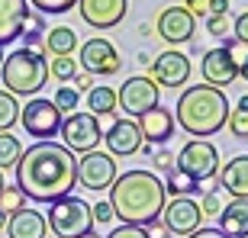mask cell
Here are the masks:
<instances>
[{"mask_svg": "<svg viewBox=\"0 0 248 238\" xmlns=\"http://www.w3.org/2000/svg\"><path fill=\"white\" fill-rule=\"evenodd\" d=\"M16 187L32 203H58L78 187V158L58 142H36L16 161Z\"/></svg>", "mask_w": 248, "mask_h": 238, "instance_id": "obj_1", "label": "cell"}, {"mask_svg": "<svg viewBox=\"0 0 248 238\" xmlns=\"http://www.w3.org/2000/svg\"><path fill=\"white\" fill-rule=\"evenodd\" d=\"M107 203L113 209V219H120L123 225L148 229L165 212V203H168L165 180H158L155 171H145V167L126 171L113 180Z\"/></svg>", "mask_w": 248, "mask_h": 238, "instance_id": "obj_2", "label": "cell"}, {"mask_svg": "<svg viewBox=\"0 0 248 238\" xmlns=\"http://www.w3.org/2000/svg\"><path fill=\"white\" fill-rule=\"evenodd\" d=\"M226 119H229V100L219 87H210V84L187 87L174 106V122H181V129L193 138L216 135L226 126Z\"/></svg>", "mask_w": 248, "mask_h": 238, "instance_id": "obj_3", "label": "cell"}, {"mask_svg": "<svg viewBox=\"0 0 248 238\" xmlns=\"http://www.w3.org/2000/svg\"><path fill=\"white\" fill-rule=\"evenodd\" d=\"M0 77L13 97H36L48 81V61L36 48H16L13 55L3 58Z\"/></svg>", "mask_w": 248, "mask_h": 238, "instance_id": "obj_4", "label": "cell"}, {"mask_svg": "<svg viewBox=\"0 0 248 238\" xmlns=\"http://www.w3.org/2000/svg\"><path fill=\"white\" fill-rule=\"evenodd\" d=\"M48 229L58 238H84L87 232H93V212L91 203H84L81 196H64V200L52 203V209L46 216Z\"/></svg>", "mask_w": 248, "mask_h": 238, "instance_id": "obj_5", "label": "cell"}, {"mask_svg": "<svg viewBox=\"0 0 248 238\" xmlns=\"http://www.w3.org/2000/svg\"><path fill=\"white\" fill-rule=\"evenodd\" d=\"M174 167L184 171L187 177H193V180L210 183L219 174V151H216V145L210 138H190L181 148V155H174Z\"/></svg>", "mask_w": 248, "mask_h": 238, "instance_id": "obj_6", "label": "cell"}, {"mask_svg": "<svg viewBox=\"0 0 248 238\" xmlns=\"http://www.w3.org/2000/svg\"><path fill=\"white\" fill-rule=\"evenodd\" d=\"M62 113L55 110L52 100L32 97L26 106H19V122L26 129V135L39 138V142H55V135L62 132Z\"/></svg>", "mask_w": 248, "mask_h": 238, "instance_id": "obj_7", "label": "cell"}, {"mask_svg": "<svg viewBox=\"0 0 248 238\" xmlns=\"http://www.w3.org/2000/svg\"><path fill=\"white\" fill-rule=\"evenodd\" d=\"M58 135L64 138V148L68 151H97V145L103 142V122L91 113H71V116L62 119V132Z\"/></svg>", "mask_w": 248, "mask_h": 238, "instance_id": "obj_8", "label": "cell"}, {"mask_svg": "<svg viewBox=\"0 0 248 238\" xmlns=\"http://www.w3.org/2000/svg\"><path fill=\"white\" fill-rule=\"evenodd\" d=\"M158 100H161V87H158L148 74H136V77H129L120 90H116V106L126 110L129 119L142 116V113H148V110H155Z\"/></svg>", "mask_w": 248, "mask_h": 238, "instance_id": "obj_9", "label": "cell"}, {"mask_svg": "<svg viewBox=\"0 0 248 238\" xmlns=\"http://www.w3.org/2000/svg\"><path fill=\"white\" fill-rule=\"evenodd\" d=\"M78 61H81L84 74H100V77H113L123 68V58L116 52V45L103 36L87 39L81 45V52H78Z\"/></svg>", "mask_w": 248, "mask_h": 238, "instance_id": "obj_10", "label": "cell"}, {"mask_svg": "<svg viewBox=\"0 0 248 238\" xmlns=\"http://www.w3.org/2000/svg\"><path fill=\"white\" fill-rule=\"evenodd\" d=\"M116 158L107 155V151H87V155L78 158V183L84 190H110L113 180H116Z\"/></svg>", "mask_w": 248, "mask_h": 238, "instance_id": "obj_11", "label": "cell"}, {"mask_svg": "<svg viewBox=\"0 0 248 238\" xmlns=\"http://www.w3.org/2000/svg\"><path fill=\"white\" fill-rule=\"evenodd\" d=\"M148 77L158 84V87H171V90H181L187 81H190V58L184 55V52H177V48H168V52H161V55L152 58V64H148Z\"/></svg>", "mask_w": 248, "mask_h": 238, "instance_id": "obj_12", "label": "cell"}, {"mask_svg": "<svg viewBox=\"0 0 248 238\" xmlns=\"http://www.w3.org/2000/svg\"><path fill=\"white\" fill-rule=\"evenodd\" d=\"M200 74H203V84L222 90V87L235 84V77H239V58H235V52L226 48V45L210 48V52L200 58Z\"/></svg>", "mask_w": 248, "mask_h": 238, "instance_id": "obj_13", "label": "cell"}, {"mask_svg": "<svg viewBox=\"0 0 248 238\" xmlns=\"http://www.w3.org/2000/svg\"><path fill=\"white\" fill-rule=\"evenodd\" d=\"M161 216H165L161 219L165 229L177 238H187L197 229H203V212L197 206V200H190V196H174L171 203H165V212Z\"/></svg>", "mask_w": 248, "mask_h": 238, "instance_id": "obj_14", "label": "cell"}, {"mask_svg": "<svg viewBox=\"0 0 248 238\" xmlns=\"http://www.w3.org/2000/svg\"><path fill=\"white\" fill-rule=\"evenodd\" d=\"M78 13L91 29H116L129 13V0H78Z\"/></svg>", "mask_w": 248, "mask_h": 238, "instance_id": "obj_15", "label": "cell"}, {"mask_svg": "<svg viewBox=\"0 0 248 238\" xmlns=\"http://www.w3.org/2000/svg\"><path fill=\"white\" fill-rule=\"evenodd\" d=\"M158 36L165 39L168 45H181V42H190L193 32H197V19L187 13L184 7H165L158 13Z\"/></svg>", "mask_w": 248, "mask_h": 238, "instance_id": "obj_16", "label": "cell"}, {"mask_svg": "<svg viewBox=\"0 0 248 238\" xmlns=\"http://www.w3.org/2000/svg\"><path fill=\"white\" fill-rule=\"evenodd\" d=\"M103 142H107V155L113 158H129L142 151V132L132 119H113L110 129L103 132Z\"/></svg>", "mask_w": 248, "mask_h": 238, "instance_id": "obj_17", "label": "cell"}, {"mask_svg": "<svg viewBox=\"0 0 248 238\" xmlns=\"http://www.w3.org/2000/svg\"><path fill=\"white\" fill-rule=\"evenodd\" d=\"M139 132H142V142H145V145H165L168 138L174 135V113L171 110H165V106H161V103H158L155 110H148V113H142V116H139Z\"/></svg>", "mask_w": 248, "mask_h": 238, "instance_id": "obj_18", "label": "cell"}, {"mask_svg": "<svg viewBox=\"0 0 248 238\" xmlns=\"http://www.w3.org/2000/svg\"><path fill=\"white\" fill-rule=\"evenodd\" d=\"M29 16L26 0H0V48L23 36V23Z\"/></svg>", "mask_w": 248, "mask_h": 238, "instance_id": "obj_19", "label": "cell"}, {"mask_svg": "<svg viewBox=\"0 0 248 238\" xmlns=\"http://www.w3.org/2000/svg\"><path fill=\"white\" fill-rule=\"evenodd\" d=\"M219 190H226L232 200H248V155H235L219 167Z\"/></svg>", "mask_w": 248, "mask_h": 238, "instance_id": "obj_20", "label": "cell"}, {"mask_svg": "<svg viewBox=\"0 0 248 238\" xmlns=\"http://www.w3.org/2000/svg\"><path fill=\"white\" fill-rule=\"evenodd\" d=\"M46 232H48L46 216L36 212V209H29V206L13 212L7 219V235L10 238H46Z\"/></svg>", "mask_w": 248, "mask_h": 238, "instance_id": "obj_21", "label": "cell"}, {"mask_svg": "<svg viewBox=\"0 0 248 238\" xmlns=\"http://www.w3.org/2000/svg\"><path fill=\"white\" fill-rule=\"evenodd\" d=\"M219 232L229 238H248V200H232L219 209Z\"/></svg>", "mask_w": 248, "mask_h": 238, "instance_id": "obj_22", "label": "cell"}, {"mask_svg": "<svg viewBox=\"0 0 248 238\" xmlns=\"http://www.w3.org/2000/svg\"><path fill=\"white\" fill-rule=\"evenodd\" d=\"M120 110L116 106V90H113L110 84H97L87 90V113L97 119H113V113Z\"/></svg>", "mask_w": 248, "mask_h": 238, "instance_id": "obj_23", "label": "cell"}, {"mask_svg": "<svg viewBox=\"0 0 248 238\" xmlns=\"http://www.w3.org/2000/svg\"><path fill=\"white\" fill-rule=\"evenodd\" d=\"M42 45L52 58H64V55H74L78 48V32L71 26H55V29H46V39Z\"/></svg>", "mask_w": 248, "mask_h": 238, "instance_id": "obj_24", "label": "cell"}, {"mask_svg": "<svg viewBox=\"0 0 248 238\" xmlns=\"http://www.w3.org/2000/svg\"><path fill=\"white\" fill-rule=\"evenodd\" d=\"M165 193H171V196H193V193H206V183L193 180V177H187L184 171H168L165 177Z\"/></svg>", "mask_w": 248, "mask_h": 238, "instance_id": "obj_25", "label": "cell"}, {"mask_svg": "<svg viewBox=\"0 0 248 238\" xmlns=\"http://www.w3.org/2000/svg\"><path fill=\"white\" fill-rule=\"evenodd\" d=\"M19 155H23V145H19L16 135H10V132H0V174L7 171V167H16Z\"/></svg>", "mask_w": 248, "mask_h": 238, "instance_id": "obj_26", "label": "cell"}, {"mask_svg": "<svg viewBox=\"0 0 248 238\" xmlns=\"http://www.w3.org/2000/svg\"><path fill=\"white\" fill-rule=\"evenodd\" d=\"M42 32H46V19L39 16V13H29L26 16V23H23V42H26V45L23 48H36L39 52V45H42Z\"/></svg>", "mask_w": 248, "mask_h": 238, "instance_id": "obj_27", "label": "cell"}, {"mask_svg": "<svg viewBox=\"0 0 248 238\" xmlns=\"http://www.w3.org/2000/svg\"><path fill=\"white\" fill-rule=\"evenodd\" d=\"M19 122V103L10 90H0V132H10V126Z\"/></svg>", "mask_w": 248, "mask_h": 238, "instance_id": "obj_28", "label": "cell"}, {"mask_svg": "<svg viewBox=\"0 0 248 238\" xmlns=\"http://www.w3.org/2000/svg\"><path fill=\"white\" fill-rule=\"evenodd\" d=\"M78 100H81V93L74 90L71 84H62L55 90V97H52V103H55V110L62 113V116H71V113H78Z\"/></svg>", "mask_w": 248, "mask_h": 238, "instance_id": "obj_29", "label": "cell"}, {"mask_svg": "<svg viewBox=\"0 0 248 238\" xmlns=\"http://www.w3.org/2000/svg\"><path fill=\"white\" fill-rule=\"evenodd\" d=\"M0 209L7 212V216L26 209V196H23V190H19V187H3V190H0Z\"/></svg>", "mask_w": 248, "mask_h": 238, "instance_id": "obj_30", "label": "cell"}, {"mask_svg": "<svg viewBox=\"0 0 248 238\" xmlns=\"http://www.w3.org/2000/svg\"><path fill=\"white\" fill-rule=\"evenodd\" d=\"M48 71H52V77H58V81H71L74 74H78V58H71V55H64V58H52Z\"/></svg>", "mask_w": 248, "mask_h": 238, "instance_id": "obj_31", "label": "cell"}, {"mask_svg": "<svg viewBox=\"0 0 248 238\" xmlns=\"http://www.w3.org/2000/svg\"><path fill=\"white\" fill-rule=\"evenodd\" d=\"M29 7H36L39 13H55V16H62V13H68V10L78 7V0H26Z\"/></svg>", "mask_w": 248, "mask_h": 238, "instance_id": "obj_32", "label": "cell"}, {"mask_svg": "<svg viewBox=\"0 0 248 238\" xmlns=\"http://www.w3.org/2000/svg\"><path fill=\"white\" fill-rule=\"evenodd\" d=\"M206 32L216 39H232V16H206Z\"/></svg>", "mask_w": 248, "mask_h": 238, "instance_id": "obj_33", "label": "cell"}, {"mask_svg": "<svg viewBox=\"0 0 248 238\" xmlns=\"http://www.w3.org/2000/svg\"><path fill=\"white\" fill-rule=\"evenodd\" d=\"M226 126L235 138H248V113L245 110H232L229 119H226Z\"/></svg>", "mask_w": 248, "mask_h": 238, "instance_id": "obj_34", "label": "cell"}, {"mask_svg": "<svg viewBox=\"0 0 248 238\" xmlns=\"http://www.w3.org/2000/svg\"><path fill=\"white\" fill-rule=\"evenodd\" d=\"M197 206H200L203 216H219V209H222V203H219V190H206V193L200 196V203H197Z\"/></svg>", "mask_w": 248, "mask_h": 238, "instance_id": "obj_35", "label": "cell"}, {"mask_svg": "<svg viewBox=\"0 0 248 238\" xmlns=\"http://www.w3.org/2000/svg\"><path fill=\"white\" fill-rule=\"evenodd\" d=\"M232 39L242 42V45H248V10L232 19Z\"/></svg>", "mask_w": 248, "mask_h": 238, "instance_id": "obj_36", "label": "cell"}, {"mask_svg": "<svg viewBox=\"0 0 248 238\" xmlns=\"http://www.w3.org/2000/svg\"><path fill=\"white\" fill-rule=\"evenodd\" d=\"M107 238H148V232L139 229V225H116Z\"/></svg>", "mask_w": 248, "mask_h": 238, "instance_id": "obj_37", "label": "cell"}, {"mask_svg": "<svg viewBox=\"0 0 248 238\" xmlns=\"http://www.w3.org/2000/svg\"><path fill=\"white\" fill-rule=\"evenodd\" d=\"M91 212H93V222H100V225L113 222V209H110V203H107V200L97 203V206H91Z\"/></svg>", "mask_w": 248, "mask_h": 238, "instance_id": "obj_38", "label": "cell"}, {"mask_svg": "<svg viewBox=\"0 0 248 238\" xmlns=\"http://www.w3.org/2000/svg\"><path fill=\"white\" fill-rule=\"evenodd\" d=\"M206 3H210V0H184V10L190 13L193 19H197V16L206 19V16H210V13H206Z\"/></svg>", "mask_w": 248, "mask_h": 238, "instance_id": "obj_39", "label": "cell"}, {"mask_svg": "<svg viewBox=\"0 0 248 238\" xmlns=\"http://www.w3.org/2000/svg\"><path fill=\"white\" fill-rule=\"evenodd\" d=\"M155 167H158V171H174V155H171L168 148L155 151Z\"/></svg>", "mask_w": 248, "mask_h": 238, "instance_id": "obj_40", "label": "cell"}, {"mask_svg": "<svg viewBox=\"0 0 248 238\" xmlns=\"http://www.w3.org/2000/svg\"><path fill=\"white\" fill-rule=\"evenodd\" d=\"M229 0H210V3H206V13H210V16H226V13H229Z\"/></svg>", "mask_w": 248, "mask_h": 238, "instance_id": "obj_41", "label": "cell"}, {"mask_svg": "<svg viewBox=\"0 0 248 238\" xmlns=\"http://www.w3.org/2000/svg\"><path fill=\"white\" fill-rule=\"evenodd\" d=\"M71 87H74V90H78V93H87V90H91V87H93V81H91V74H74V77H71Z\"/></svg>", "mask_w": 248, "mask_h": 238, "instance_id": "obj_42", "label": "cell"}, {"mask_svg": "<svg viewBox=\"0 0 248 238\" xmlns=\"http://www.w3.org/2000/svg\"><path fill=\"white\" fill-rule=\"evenodd\" d=\"M187 238H229V235H226V232H219V229H210V225H206V229H197L193 235H187Z\"/></svg>", "mask_w": 248, "mask_h": 238, "instance_id": "obj_43", "label": "cell"}, {"mask_svg": "<svg viewBox=\"0 0 248 238\" xmlns=\"http://www.w3.org/2000/svg\"><path fill=\"white\" fill-rule=\"evenodd\" d=\"M145 232H148V238H171V232L165 229V222H152Z\"/></svg>", "mask_w": 248, "mask_h": 238, "instance_id": "obj_44", "label": "cell"}, {"mask_svg": "<svg viewBox=\"0 0 248 238\" xmlns=\"http://www.w3.org/2000/svg\"><path fill=\"white\" fill-rule=\"evenodd\" d=\"M239 77H242V81L248 84V52H245V58L239 61Z\"/></svg>", "mask_w": 248, "mask_h": 238, "instance_id": "obj_45", "label": "cell"}, {"mask_svg": "<svg viewBox=\"0 0 248 238\" xmlns=\"http://www.w3.org/2000/svg\"><path fill=\"white\" fill-rule=\"evenodd\" d=\"M235 110H245L248 113V93H242V97H239V106H235Z\"/></svg>", "mask_w": 248, "mask_h": 238, "instance_id": "obj_46", "label": "cell"}, {"mask_svg": "<svg viewBox=\"0 0 248 238\" xmlns=\"http://www.w3.org/2000/svg\"><path fill=\"white\" fill-rule=\"evenodd\" d=\"M7 219H10V216H7L3 209H0V229H7Z\"/></svg>", "mask_w": 248, "mask_h": 238, "instance_id": "obj_47", "label": "cell"}, {"mask_svg": "<svg viewBox=\"0 0 248 238\" xmlns=\"http://www.w3.org/2000/svg\"><path fill=\"white\" fill-rule=\"evenodd\" d=\"M3 58H7V55H3V48H0V68H3Z\"/></svg>", "mask_w": 248, "mask_h": 238, "instance_id": "obj_48", "label": "cell"}, {"mask_svg": "<svg viewBox=\"0 0 248 238\" xmlns=\"http://www.w3.org/2000/svg\"><path fill=\"white\" fill-rule=\"evenodd\" d=\"M84 238H100V235H93V232H87V235H84Z\"/></svg>", "mask_w": 248, "mask_h": 238, "instance_id": "obj_49", "label": "cell"}, {"mask_svg": "<svg viewBox=\"0 0 248 238\" xmlns=\"http://www.w3.org/2000/svg\"><path fill=\"white\" fill-rule=\"evenodd\" d=\"M3 187H7V183H3V174H0V190H3Z\"/></svg>", "mask_w": 248, "mask_h": 238, "instance_id": "obj_50", "label": "cell"}]
</instances>
